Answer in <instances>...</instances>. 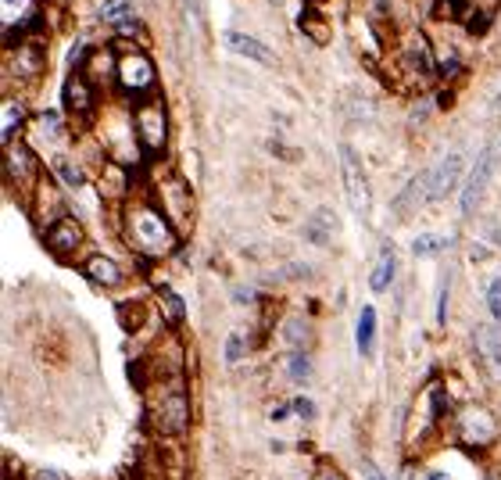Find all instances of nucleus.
<instances>
[{"label": "nucleus", "mask_w": 501, "mask_h": 480, "mask_svg": "<svg viewBox=\"0 0 501 480\" xmlns=\"http://www.w3.org/2000/svg\"><path fill=\"white\" fill-rule=\"evenodd\" d=\"M83 240H86V234H83V227L72 219V216H65L61 223H54L50 230H43V244H47V251L50 254H57V258H72L79 247H83Z\"/></svg>", "instance_id": "nucleus-14"}, {"label": "nucleus", "mask_w": 501, "mask_h": 480, "mask_svg": "<svg viewBox=\"0 0 501 480\" xmlns=\"http://www.w3.org/2000/svg\"><path fill=\"white\" fill-rule=\"evenodd\" d=\"M83 276H86L90 283H97V287H119V283H122V269H119V262L108 258V254H90V258L83 262Z\"/></svg>", "instance_id": "nucleus-17"}, {"label": "nucleus", "mask_w": 501, "mask_h": 480, "mask_svg": "<svg viewBox=\"0 0 501 480\" xmlns=\"http://www.w3.org/2000/svg\"><path fill=\"white\" fill-rule=\"evenodd\" d=\"M337 230H340V223H337L333 209H315V212L304 219V237L312 240V244H319V247L333 244Z\"/></svg>", "instance_id": "nucleus-19"}, {"label": "nucleus", "mask_w": 501, "mask_h": 480, "mask_svg": "<svg viewBox=\"0 0 501 480\" xmlns=\"http://www.w3.org/2000/svg\"><path fill=\"white\" fill-rule=\"evenodd\" d=\"M473 344H477L484 366L501 380V337L498 333H495L491 326H477V330H473Z\"/></svg>", "instance_id": "nucleus-22"}, {"label": "nucleus", "mask_w": 501, "mask_h": 480, "mask_svg": "<svg viewBox=\"0 0 501 480\" xmlns=\"http://www.w3.org/2000/svg\"><path fill=\"white\" fill-rule=\"evenodd\" d=\"M4 72H7V76H18V79H25V83H36V79L47 72V54H43V47L32 43V40H22L18 47L7 50V68H4Z\"/></svg>", "instance_id": "nucleus-10"}, {"label": "nucleus", "mask_w": 501, "mask_h": 480, "mask_svg": "<svg viewBox=\"0 0 501 480\" xmlns=\"http://www.w3.org/2000/svg\"><path fill=\"white\" fill-rule=\"evenodd\" d=\"M491 240H495V244L501 247V227H495V230H491Z\"/></svg>", "instance_id": "nucleus-44"}, {"label": "nucleus", "mask_w": 501, "mask_h": 480, "mask_svg": "<svg viewBox=\"0 0 501 480\" xmlns=\"http://www.w3.org/2000/svg\"><path fill=\"white\" fill-rule=\"evenodd\" d=\"M101 147L108 151V162H115L122 169L140 162L144 147H140V137H136L133 111H126V108H108L104 111V119H101Z\"/></svg>", "instance_id": "nucleus-3"}, {"label": "nucleus", "mask_w": 501, "mask_h": 480, "mask_svg": "<svg viewBox=\"0 0 501 480\" xmlns=\"http://www.w3.org/2000/svg\"><path fill=\"white\" fill-rule=\"evenodd\" d=\"M29 212H32V219L43 227V230H50L54 223H61L68 212H65V198L57 194V187L43 176L40 180V187H36V194L29 198Z\"/></svg>", "instance_id": "nucleus-12"}, {"label": "nucleus", "mask_w": 501, "mask_h": 480, "mask_svg": "<svg viewBox=\"0 0 501 480\" xmlns=\"http://www.w3.org/2000/svg\"><path fill=\"white\" fill-rule=\"evenodd\" d=\"M437 72H441V76H455V72H459V58H455V54H448V58L441 61V68H437Z\"/></svg>", "instance_id": "nucleus-41"}, {"label": "nucleus", "mask_w": 501, "mask_h": 480, "mask_svg": "<svg viewBox=\"0 0 501 480\" xmlns=\"http://www.w3.org/2000/svg\"><path fill=\"white\" fill-rule=\"evenodd\" d=\"M495 108H498V111H501V93H498V97H495Z\"/></svg>", "instance_id": "nucleus-46"}, {"label": "nucleus", "mask_w": 501, "mask_h": 480, "mask_svg": "<svg viewBox=\"0 0 501 480\" xmlns=\"http://www.w3.org/2000/svg\"><path fill=\"white\" fill-rule=\"evenodd\" d=\"M444 308H448V276L441 280V294H437V323H444V316H448Z\"/></svg>", "instance_id": "nucleus-38"}, {"label": "nucleus", "mask_w": 501, "mask_h": 480, "mask_svg": "<svg viewBox=\"0 0 501 480\" xmlns=\"http://www.w3.org/2000/svg\"><path fill=\"white\" fill-rule=\"evenodd\" d=\"M340 176H344V191H347L351 209L365 219V216H369V209H373V191H369V180H365L362 158H358L347 144H340Z\"/></svg>", "instance_id": "nucleus-9"}, {"label": "nucleus", "mask_w": 501, "mask_h": 480, "mask_svg": "<svg viewBox=\"0 0 501 480\" xmlns=\"http://www.w3.org/2000/svg\"><path fill=\"white\" fill-rule=\"evenodd\" d=\"M362 480H387V477L380 474V467H376V463H369V459H365V463H362Z\"/></svg>", "instance_id": "nucleus-40"}, {"label": "nucleus", "mask_w": 501, "mask_h": 480, "mask_svg": "<svg viewBox=\"0 0 501 480\" xmlns=\"http://www.w3.org/2000/svg\"><path fill=\"white\" fill-rule=\"evenodd\" d=\"M101 18H104V22H111V25H119L122 32H129V29L136 25L129 0H101Z\"/></svg>", "instance_id": "nucleus-25"}, {"label": "nucleus", "mask_w": 501, "mask_h": 480, "mask_svg": "<svg viewBox=\"0 0 501 480\" xmlns=\"http://www.w3.org/2000/svg\"><path fill=\"white\" fill-rule=\"evenodd\" d=\"M133 122H136V137L144 155H162L169 144V111L162 97H147L133 108Z\"/></svg>", "instance_id": "nucleus-4"}, {"label": "nucleus", "mask_w": 501, "mask_h": 480, "mask_svg": "<svg viewBox=\"0 0 501 480\" xmlns=\"http://www.w3.org/2000/svg\"><path fill=\"white\" fill-rule=\"evenodd\" d=\"M90 83H93V90H108L111 86V79L119 83V54L111 50V47H101V50H93L86 61H83V68H79Z\"/></svg>", "instance_id": "nucleus-15"}, {"label": "nucleus", "mask_w": 501, "mask_h": 480, "mask_svg": "<svg viewBox=\"0 0 501 480\" xmlns=\"http://www.w3.org/2000/svg\"><path fill=\"white\" fill-rule=\"evenodd\" d=\"M244 351H248V341H244L241 333H233V337H230V344H226V359H230V362H241V359H244Z\"/></svg>", "instance_id": "nucleus-37"}, {"label": "nucleus", "mask_w": 501, "mask_h": 480, "mask_svg": "<svg viewBox=\"0 0 501 480\" xmlns=\"http://www.w3.org/2000/svg\"><path fill=\"white\" fill-rule=\"evenodd\" d=\"M286 377H290L294 384H308V380H312V359H308L304 351H294V355L286 359Z\"/></svg>", "instance_id": "nucleus-31"}, {"label": "nucleus", "mask_w": 501, "mask_h": 480, "mask_svg": "<svg viewBox=\"0 0 501 480\" xmlns=\"http://www.w3.org/2000/svg\"><path fill=\"white\" fill-rule=\"evenodd\" d=\"M61 97H65V111H68L72 119H79V122L93 119V108H97V90H93V83H90L83 72H72V76L65 79Z\"/></svg>", "instance_id": "nucleus-11"}, {"label": "nucleus", "mask_w": 501, "mask_h": 480, "mask_svg": "<svg viewBox=\"0 0 501 480\" xmlns=\"http://www.w3.org/2000/svg\"><path fill=\"white\" fill-rule=\"evenodd\" d=\"M32 133H40V137H47L50 144H57L65 133H61V119H57V111H40L36 119H32Z\"/></svg>", "instance_id": "nucleus-30"}, {"label": "nucleus", "mask_w": 501, "mask_h": 480, "mask_svg": "<svg viewBox=\"0 0 501 480\" xmlns=\"http://www.w3.org/2000/svg\"><path fill=\"white\" fill-rule=\"evenodd\" d=\"M495 147H484L480 151V158H477V165H473V173H470V180H466V187H462V216H473L477 212V205H480V198H484V191H488V183H491V173H495Z\"/></svg>", "instance_id": "nucleus-13"}, {"label": "nucleus", "mask_w": 501, "mask_h": 480, "mask_svg": "<svg viewBox=\"0 0 501 480\" xmlns=\"http://www.w3.org/2000/svg\"><path fill=\"white\" fill-rule=\"evenodd\" d=\"M226 47H230L233 54L248 58V61H258V65H272V61H276V54H272L261 40H254V36H248V32H237V29L226 32Z\"/></svg>", "instance_id": "nucleus-18"}, {"label": "nucleus", "mask_w": 501, "mask_h": 480, "mask_svg": "<svg viewBox=\"0 0 501 480\" xmlns=\"http://www.w3.org/2000/svg\"><path fill=\"white\" fill-rule=\"evenodd\" d=\"M462 180V155H448L430 169V201H444Z\"/></svg>", "instance_id": "nucleus-16"}, {"label": "nucleus", "mask_w": 501, "mask_h": 480, "mask_svg": "<svg viewBox=\"0 0 501 480\" xmlns=\"http://www.w3.org/2000/svg\"><path fill=\"white\" fill-rule=\"evenodd\" d=\"M144 420L162 438H180L190 427V391L183 373H162V384L147 391Z\"/></svg>", "instance_id": "nucleus-2"}, {"label": "nucleus", "mask_w": 501, "mask_h": 480, "mask_svg": "<svg viewBox=\"0 0 501 480\" xmlns=\"http://www.w3.org/2000/svg\"><path fill=\"white\" fill-rule=\"evenodd\" d=\"M355 341H358V355H373V344H376V308H369V305L362 308Z\"/></svg>", "instance_id": "nucleus-26"}, {"label": "nucleus", "mask_w": 501, "mask_h": 480, "mask_svg": "<svg viewBox=\"0 0 501 480\" xmlns=\"http://www.w3.org/2000/svg\"><path fill=\"white\" fill-rule=\"evenodd\" d=\"M29 480H61V477H57L54 470H32V474H29Z\"/></svg>", "instance_id": "nucleus-42"}, {"label": "nucleus", "mask_w": 501, "mask_h": 480, "mask_svg": "<svg viewBox=\"0 0 501 480\" xmlns=\"http://www.w3.org/2000/svg\"><path fill=\"white\" fill-rule=\"evenodd\" d=\"M401 65H405L412 76H419V79H430V76H434V58H430V47H426L423 36H412V40H409V47H405V54H401Z\"/></svg>", "instance_id": "nucleus-21"}, {"label": "nucleus", "mask_w": 501, "mask_h": 480, "mask_svg": "<svg viewBox=\"0 0 501 480\" xmlns=\"http://www.w3.org/2000/svg\"><path fill=\"white\" fill-rule=\"evenodd\" d=\"M158 305H162V312H165V323H172V326L183 323L187 305H183V298H180L172 287H158Z\"/></svg>", "instance_id": "nucleus-28"}, {"label": "nucleus", "mask_w": 501, "mask_h": 480, "mask_svg": "<svg viewBox=\"0 0 501 480\" xmlns=\"http://www.w3.org/2000/svg\"><path fill=\"white\" fill-rule=\"evenodd\" d=\"M4 180H7V187L18 183V194H22L25 205H29V198L36 194V187H40V180H43L40 158H36V151H32L29 144H7V147H4Z\"/></svg>", "instance_id": "nucleus-6"}, {"label": "nucleus", "mask_w": 501, "mask_h": 480, "mask_svg": "<svg viewBox=\"0 0 501 480\" xmlns=\"http://www.w3.org/2000/svg\"><path fill=\"white\" fill-rule=\"evenodd\" d=\"M119 86L129 93V97H154V86H158V72L151 65V58L140 50V47H126L119 54Z\"/></svg>", "instance_id": "nucleus-5"}, {"label": "nucleus", "mask_w": 501, "mask_h": 480, "mask_svg": "<svg viewBox=\"0 0 501 480\" xmlns=\"http://www.w3.org/2000/svg\"><path fill=\"white\" fill-rule=\"evenodd\" d=\"M122 234H126V244L140 258H165V254H172L180 247V230L169 223V216L151 198L126 201Z\"/></svg>", "instance_id": "nucleus-1"}, {"label": "nucleus", "mask_w": 501, "mask_h": 480, "mask_svg": "<svg viewBox=\"0 0 501 480\" xmlns=\"http://www.w3.org/2000/svg\"><path fill=\"white\" fill-rule=\"evenodd\" d=\"M444 244H448V240H444V237H434V234H423V237H416V240H412V251H416V254H437V251H441Z\"/></svg>", "instance_id": "nucleus-35"}, {"label": "nucleus", "mask_w": 501, "mask_h": 480, "mask_svg": "<svg viewBox=\"0 0 501 480\" xmlns=\"http://www.w3.org/2000/svg\"><path fill=\"white\" fill-rule=\"evenodd\" d=\"M430 201V169L426 173H419L401 194H398V201H394V212L405 219V216H412L419 205H426Z\"/></svg>", "instance_id": "nucleus-20"}, {"label": "nucleus", "mask_w": 501, "mask_h": 480, "mask_svg": "<svg viewBox=\"0 0 501 480\" xmlns=\"http://www.w3.org/2000/svg\"><path fill=\"white\" fill-rule=\"evenodd\" d=\"M312 480H344V477H340L337 470H330V467H322V470H319V474H315V477H312Z\"/></svg>", "instance_id": "nucleus-43"}, {"label": "nucleus", "mask_w": 501, "mask_h": 480, "mask_svg": "<svg viewBox=\"0 0 501 480\" xmlns=\"http://www.w3.org/2000/svg\"><path fill=\"white\" fill-rule=\"evenodd\" d=\"M0 115H4V129H0V133H4V147H7V144H14V133H18L22 122H25V108H22L14 97H4V111H0Z\"/></svg>", "instance_id": "nucleus-27"}, {"label": "nucleus", "mask_w": 501, "mask_h": 480, "mask_svg": "<svg viewBox=\"0 0 501 480\" xmlns=\"http://www.w3.org/2000/svg\"><path fill=\"white\" fill-rule=\"evenodd\" d=\"M473 4L470 0H437V18H466V11H470Z\"/></svg>", "instance_id": "nucleus-33"}, {"label": "nucleus", "mask_w": 501, "mask_h": 480, "mask_svg": "<svg viewBox=\"0 0 501 480\" xmlns=\"http://www.w3.org/2000/svg\"><path fill=\"white\" fill-rule=\"evenodd\" d=\"M290 405H294V413H297V416H304V420H312V416H315V405H312L308 398H294Z\"/></svg>", "instance_id": "nucleus-39"}, {"label": "nucleus", "mask_w": 501, "mask_h": 480, "mask_svg": "<svg viewBox=\"0 0 501 480\" xmlns=\"http://www.w3.org/2000/svg\"><path fill=\"white\" fill-rule=\"evenodd\" d=\"M50 169H54V176L65 183V187H83L86 183V176H83V169L72 162V158H65V155H57L54 162H50Z\"/></svg>", "instance_id": "nucleus-29"}, {"label": "nucleus", "mask_w": 501, "mask_h": 480, "mask_svg": "<svg viewBox=\"0 0 501 480\" xmlns=\"http://www.w3.org/2000/svg\"><path fill=\"white\" fill-rule=\"evenodd\" d=\"M154 194H158V209L169 216V223L183 234L187 227H190V219H194V194H190V187H187V180L183 176H176V173H169V176H162L158 180V187H154Z\"/></svg>", "instance_id": "nucleus-7"}, {"label": "nucleus", "mask_w": 501, "mask_h": 480, "mask_svg": "<svg viewBox=\"0 0 501 480\" xmlns=\"http://www.w3.org/2000/svg\"><path fill=\"white\" fill-rule=\"evenodd\" d=\"M455 434L466 449H488L495 438H498V420L484 409V405H466L459 416H455Z\"/></svg>", "instance_id": "nucleus-8"}, {"label": "nucleus", "mask_w": 501, "mask_h": 480, "mask_svg": "<svg viewBox=\"0 0 501 480\" xmlns=\"http://www.w3.org/2000/svg\"><path fill=\"white\" fill-rule=\"evenodd\" d=\"M394 272H398V254H394V247H383L380 258H376V269H373V276H369V287H373L376 294H383V290L391 287Z\"/></svg>", "instance_id": "nucleus-24"}, {"label": "nucleus", "mask_w": 501, "mask_h": 480, "mask_svg": "<svg viewBox=\"0 0 501 480\" xmlns=\"http://www.w3.org/2000/svg\"><path fill=\"white\" fill-rule=\"evenodd\" d=\"M283 341L294 348V351H301V344L308 341V323L301 319V316H294V319H286L283 323Z\"/></svg>", "instance_id": "nucleus-32"}, {"label": "nucleus", "mask_w": 501, "mask_h": 480, "mask_svg": "<svg viewBox=\"0 0 501 480\" xmlns=\"http://www.w3.org/2000/svg\"><path fill=\"white\" fill-rule=\"evenodd\" d=\"M488 308H491V316L501 323V276L491 280V287H488Z\"/></svg>", "instance_id": "nucleus-36"}, {"label": "nucleus", "mask_w": 501, "mask_h": 480, "mask_svg": "<svg viewBox=\"0 0 501 480\" xmlns=\"http://www.w3.org/2000/svg\"><path fill=\"white\" fill-rule=\"evenodd\" d=\"M301 29H304V32H312V40H315V43H326V40H330L326 22H322V18H315V14H301Z\"/></svg>", "instance_id": "nucleus-34"}, {"label": "nucleus", "mask_w": 501, "mask_h": 480, "mask_svg": "<svg viewBox=\"0 0 501 480\" xmlns=\"http://www.w3.org/2000/svg\"><path fill=\"white\" fill-rule=\"evenodd\" d=\"M430 480H448V474H430Z\"/></svg>", "instance_id": "nucleus-45"}, {"label": "nucleus", "mask_w": 501, "mask_h": 480, "mask_svg": "<svg viewBox=\"0 0 501 480\" xmlns=\"http://www.w3.org/2000/svg\"><path fill=\"white\" fill-rule=\"evenodd\" d=\"M36 4H40V0H0V22H4V32L22 29V25L36 14Z\"/></svg>", "instance_id": "nucleus-23"}]
</instances>
